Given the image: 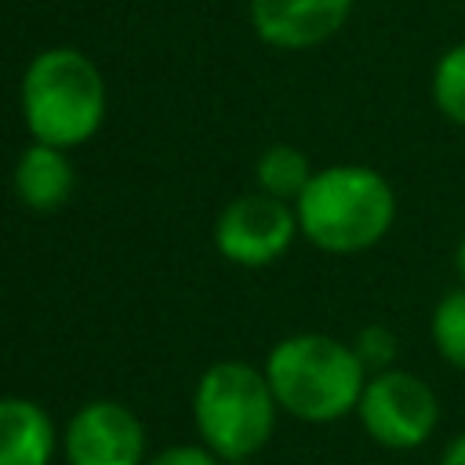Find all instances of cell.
Wrapping results in <instances>:
<instances>
[{"instance_id": "6da1fadb", "label": "cell", "mask_w": 465, "mask_h": 465, "mask_svg": "<svg viewBox=\"0 0 465 465\" xmlns=\"http://www.w3.org/2000/svg\"><path fill=\"white\" fill-rule=\"evenodd\" d=\"M396 189L367 163L320 167L294 200L298 232L323 254H363L396 225Z\"/></svg>"}, {"instance_id": "7a4b0ae2", "label": "cell", "mask_w": 465, "mask_h": 465, "mask_svg": "<svg viewBox=\"0 0 465 465\" xmlns=\"http://www.w3.org/2000/svg\"><path fill=\"white\" fill-rule=\"evenodd\" d=\"M280 414L305 425H331L356 414L367 367L360 363L352 341L320 331H298L280 338L262 363Z\"/></svg>"}, {"instance_id": "3957f363", "label": "cell", "mask_w": 465, "mask_h": 465, "mask_svg": "<svg viewBox=\"0 0 465 465\" xmlns=\"http://www.w3.org/2000/svg\"><path fill=\"white\" fill-rule=\"evenodd\" d=\"M22 120L33 142L76 149L105 120V84L98 65L76 47L40 51L22 76Z\"/></svg>"}, {"instance_id": "277c9868", "label": "cell", "mask_w": 465, "mask_h": 465, "mask_svg": "<svg viewBox=\"0 0 465 465\" xmlns=\"http://www.w3.org/2000/svg\"><path fill=\"white\" fill-rule=\"evenodd\" d=\"M280 403L262 367L247 360L211 363L193 389V425L207 450L222 461L254 458L276 432Z\"/></svg>"}, {"instance_id": "5b68a950", "label": "cell", "mask_w": 465, "mask_h": 465, "mask_svg": "<svg viewBox=\"0 0 465 465\" xmlns=\"http://www.w3.org/2000/svg\"><path fill=\"white\" fill-rule=\"evenodd\" d=\"M356 421L371 436V443L407 454L436 436L440 396L421 374L407 367H389L367 378L356 407Z\"/></svg>"}, {"instance_id": "8992f818", "label": "cell", "mask_w": 465, "mask_h": 465, "mask_svg": "<svg viewBox=\"0 0 465 465\" xmlns=\"http://www.w3.org/2000/svg\"><path fill=\"white\" fill-rule=\"evenodd\" d=\"M298 236L302 232H298L294 203L265 196L258 189L225 203L214 222L218 254L240 269H265L280 262Z\"/></svg>"}, {"instance_id": "52a82bcc", "label": "cell", "mask_w": 465, "mask_h": 465, "mask_svg": "<svg viewBox=\"0 0 465 465\" xmlns=\"http://www.w3.org/2000/svg\"><path fill=\"white\" fill-rule=\"evenodd\" d=\"M145 425L120 400H87L62 429L65 465H145Z\"/></svg>"}, {"instance_id": "ba28073f", "label": "cell", "mask_w": 465, "mask_h": 465, "mask_svg": "<svg viewBox=\"0 0 465 465\" xmlns=\"http://www.w3.org/2000/svg\"><path fill=\"white\" fill-rule=\"evenodd\" d=\"M356 0H251L254 33L280 51H305L331 40Z\"/></svg>"}, {"instance_id": "9c48e42d", "label": "cell", "mask_w": 465, "mask_h": 465, "mask_svg": "<svg viewBox=\"0 0 465 465\" xmlns=\"http://www.w3.org/2000/svg\"><path fill=\"white\" fill-rule=\"evenodd\" d=\"M62 447L54 418L29 396H0V465H51Z\"/></svg>"}, {"instance_id": "30bf717a", "label": "cell", "mask_w": 465, "mask_h": 465, "mask_svg": "<svg viewBox=\"0 0 465 465\" xmlns=\"http://www.w3.org/2000/svg\"><path fill=\"white\" fill-rule=\"evenodd\" d=\"M11 182H15V196H18L22 207L47 214V211H58V207L69 203L76 174H73V163H69L65 149L33 142L18 153Z\"/></svg>"}, {"instance_id": "8fae6325", "label": "cell", "mask_w": 465, "mask_h": 465, "mask_svg": "<svg viewBox=\"0 0 465 465\" xmlns=\"http://www.w3.org/2000/svg\"><path fill=\"white\" fill-rule=\"evenodd\" d=\"M312 174H316V167L309 163V156L298 145H287V142H276V145L262 149V156L254 160V185H258V193L287 200V203H294L305 193Z\"/></svg>"}, {"instance_id": "7c38bea8", "label": "cell", "mask_w": 465, "mask_h": 465, "mask_svg": "<svg viewBox=\"0 0 465 465\" xmlns=\"http://www.w3.org/2000/svg\"><path fill=\"white\" fill-rule=\"evenodd\" d=\"M429 341L450 371L465 374V287L454 283L436 298L429 312Z\"/></svg>"}, {"instance_id": "4fadbf2b", "label": "cell", "mask_w": 465, "mask_h": 465, "mask_svg": "<svg viewBox=\"0 0 465 465\" xmlns=\"http://www.w3.org/2000/svg\"><path fill=\"white\" fill-rule=\"evenodd\" d=\"M432 105L436 113L454 124V127H465V40L447 47L436 65H432Z\"/></svg>"}, {"instance_id": "5bb4252c", "label": "cell", "mask_w": 465, "mask_h": 465, "mask_svg": "<svg viewBox=\"0 0 465 465\" xmlns=\"http://www.w3.org/2000/svg\"><path fill=\"white\" fill-rule=\"evenodd\" d=\"M352 349L360 356V363L367 367V374H378V371H389L396 367V352H400V338L389 323H367L356 331L352 338Z\"/></svg>"}, {"instance_id": "9a60e30c", "label": "cell", "mask_w": 465, "mask_h": 465, "mask_svg": "<svg viewBox=\"0 0 465 465\" xmlns=\"http://www.w3.org/2000/svg\"><path fill=\"white\" fill-rule=\"evenodd\" d=\"M145 465H222V458L214 450H207L203 443H174V447H163L160 454H153Z\"/></svg>"}, {"instance_id": "2e32d148", "label": "cell", "mask_w": 465, "mask_h": 465, "mask_svg": "<svg viewBox=\"0 0 465 465\" xmlns=\"http://www.w3.org/2000/svg\"><path fill=\"white\" fill-rule=\"evenodd\" d=\"M436 465H465V429H458L447 443H443V450H440V461Z\"/></svg>"}, {"instance_id": "e0dca14e", "label": "cell", "mask_w": 465, "mask_h": 465, "mask_svg": "<svg viewBox=\"0 0 465 465\" xmlns=\"http://www.w3.org/2000/svg\"><path fill=\"white\" fill-rule=\"evenodd\" d=\"M454 276H458V287H465V232L454 243Z\"/></svg>"}]
</instances>
